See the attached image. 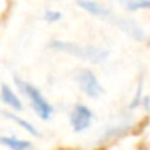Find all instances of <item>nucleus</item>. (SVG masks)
Returning a JSON list of instances; mask_svg holds the SVG:
<instances>
[{
	"label": "nucleus",
	"instance_id": "nucleus-1",
	"mask_svg": "<svg viewBox=\"0 0 150 150\" xmlns=\"http://www.w3.org/2000/svg\"><path fill=\"white\" fill-rule=\"evenodd\" d=\"M50 47L58 52H65L68 55L78 57V58L87 60V62H94V63H100L105 62L110 55L108 50L98 49V47H91V45H79V44H73V42H65V40H53L50 42Z\"/></svg>",
	"mask_w": 150,
	"mask_h": 150
},
{
	"label": "nucleus",
	"instance_id": "nucleus-2",
	"mask_svg": "<svg viewBox=\"0 0 150 150\" xmlns=\"http://www.w3.org/2000/svg\"><path fill=\"white\" fill-rule=\"evenodd\" d=\"M16 84L20 86L21 91H23L24 94L28 95V98L31 100V105H33L34 111H36L42 120H49V118L52 116V113H53V107L47 102V98L40 94L39 89L34 87L33 84H29V82L21 81L20 78H16Z\"/></svg>",
	"mask_w": 150,
	"mask_h": 150
},
{
	"label": "nucleus",
	"instance_id": "nucleus-3",
	"mask_svg": "<svg viewBox=\"0 0 150 150\" xmlns=\"http://www.w3.org/2000/svg\"><path fill=\"white\" fill-rule=\"evenodd\" d=\"M76 81H78L79 87L82 89V92H84L86 95H89V97L97 98L103 94V87L100 86L97 76L92 71H89V69H81V71L76 74Z\"/></svg>",
	"mask_w": 150,
	"mask_h": 150
},
{
	"label": "nucleus",
	"instance_id": "nucleus-4",
	"mask_svg": "<svg viewBox=\"0 0 150 150\" xmlns=\"http://www.w3.org/2000/svg\"><path fill=\"white\" fill-rule=\"evenodd\" d=\"M92 118H94V115L86 105H76L74 110L71 111L69 121H71V126L76 132H82L91 126Z\"/></svg>",
	"mask_w": 150,
	"mask_h": 150
},
{
	"label": "nucleus",
	"instance_id": "nucleus-5",
	"mask_svg": "<svg viewBox=\"0 0 150 150\" xmlns=\"http://www.w3.org/2000/svg\"><path fill=\"white\" fill-rule=\"evenodd\" d=\"M78 5L82 8V10L87 11V13L94 15V16H98V18H102V20L113 21V23H116V21H118V18H115L113 13H111L108 8H105L102 4L91 2V0H86V2H78Z\"/></svg>",
	"mask_w": 150,
	"mask_h": 150
},
{
	"label": "nucleus",
	"instance_id": "nucleus-6",
	"mask_svg": "<svg viewBox=\"0 0 150 150\" xmlns=\"http://www.w3.org/2000/svg\"><path fill=\"white\" fill-rule=\"evenodd\" d=\"M115 24H116L120 29H123L126 34H129L132 39H136V40H144V39H145V33H144L142 28H140L137 23H134V21L120 20V18H118V21Z\"/></svg>",
	"mask_w": 150,
	"mask_h": 150
},
{
	"label": "nucleus",
	"instance_id": "nucleus-7",
	"mask_svg": "<svg viewBox=\"0 0 150 150\" xmlns=\"http://www.w3.org/2000/svg\"><path fill=\"white\" fill-rule=\"evenodd\" d=\"M0 100L4 102L5 105L11 107L13 110H23V103H21V100L18 98V95L5 84L0 89Z\"/></svg>",
	"mask_w": 150,
	"mask_h": 150
},
{
	"label": "nucleus",
	"instance_id": "nucleus-8",
	"mask_svg": "<svg viewBox=\"0 0 150 150\" xmlns=\"http://www.w3.org/2000/svg\"><path fill=\"white\" fill-rule=\"evenodd\" d=\"M0 144L5 145V147H8L10 150H29L31 149V142L16 139V137H11V136L0 137Z\"/></svg>",
	"mask_w": 150,
	"mask_h": 150
},
{
	"label": "nucleus",
	"instance_id": "nucleus-9",
	"mask_svg": "<svg viewBox=\"0 0 150 150\" xmlns=\"http://www.w3.org/2000/svg\"><path fill=\"white\" fill-rule=\"evenodd\" d=\"M124 7L131 11L136 10H150V0H134V2H126Z\"/></svg>",
	"mask_w": 150,
	"mask_h": 150
},
{
	"label": "nucleus",
	"instance_id": "nucleus-10",
	"mask_svg": "<svg viewBox=\"0 0 150 150\" xmlns=\"http://www.w3.org/2000/svg\"><path fill=\"white\" fill-rule=\"evenodd\" d=\"M5 116H8L10 118V120H13V121H16L18 124H20V126H23L24 129L26 131H29L31 134H33V136H39V132H37L36 131V127L33 126V124L31 123H28V121H24L23 118H20V116H16V115H11V113H5Z\"/></svg>",
	"mask_w": 150,
	"mask_h": 150
},
{
	"label": "nucleus",
	"instance_id": "nucleus-11",
	"mask_svg": "<svg viewBox=\"0 0 150 150\" xmlns=\"http://www.w3.org/2000/svg\"><path fill=\"white\" fill-rule=\"evenodd\" d=\"M44 18H45V21H49V23H55V21H58L60 18H62V13H60V11L47 10L45 15H44Z\"/></svg>",
	"mask_w": 150,
	"mask_h": 150
}]
</instances>
